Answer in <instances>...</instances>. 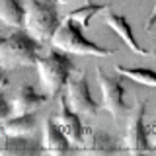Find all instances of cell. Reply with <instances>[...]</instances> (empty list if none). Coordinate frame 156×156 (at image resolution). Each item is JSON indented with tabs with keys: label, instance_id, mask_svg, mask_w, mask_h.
Segmentation results:
<instances>
[{
	"label": "cell",
	"instance_id": "6da1fadb",
	"mask_svg": "<svg viewBox=\"0 0 156 156\" xmlns=\"http://www.w3.org/2000/svg\"><path fill=\"white\" fill-rule=\"evenodd\" d=\"M41 45L26 27H20L12 31L10 35H4L0 41V62L2 68L6 70H14V68L22 66H31L37 65L39 51Z\"/></svg>",
	"mask_w": 156,
	"mask_h": 156
},
{
	"label": "cell",
	"instance_id": "7a4b0ae2",
	"mask_svg": "<svg viewBox=\"0 0 156 156\" xmlns=\"http://www.w3.org/2000/svg\"><path fill=\"white\" fill-rule=\"evenodd\" d=\"M51 45L55 49H61V51L68 53V55H82V57H109L115 55L117 49L115 47H101L98 43L90 41L84 35V27L78 26L74 20L66 18L62 20L61 27L57 29V33L51 39Z\"/></svg>",
	"mask_w": 156,
	"mask_h": 156
},
{
	"label": "cell",
	"instance_id": "3957f363",
	"mask_svg": "<svg viewBox=\"0 0 156 156\" xmlns=\"http://www.w3.org/2000/svg\"><path fill=\"white\" fill-rule=\"evenodd\" d=\"M76 70L72 58L68 57V53L61 51V49L53 47L47 55L37 58V72L39 80H41L43 92L51 98L58 96L62 92V88H66L68 78L72 76V72Z\"/></svg>",
	"mask_w": 156,
	"mask_h": 156
},
{
	"label": "cell",
	"instance_id": "277c9868",
	"mask_svg": "<svg viewBox=\"0 0 156 156\" xmlns=\"http://www.w3.org/2000/svg\"><path fill=\"white\" fill-rule=\"evenodd\" d=\"M62 20L55 0H26V27L39 43H51Z\"/></svg>",
	"mask_w": 156,
	"mask_h": 156
},
{
	"label": "cell",
	"instance_id": "5b68a950",
	"mask_svg": "<svg viewBox=\"0 0 156 156\" xmlns=\"http://www.w3.org/2000/svg\"><path fill=\"white\" fill-rule=\"evenodd\" d=\"M144 115H146V101H136L135 107L131 109L129 119H127V129L123 135V148L127 152H148L152 150L148 140V131H146L144 123Z\"/></svg>",
	"mask_w": 156,
	"mask_h": 156
},
{
	"label": "cell",
	"instance_id": "8992f818",
	"mask_svg": "<svg viewBox=\"0 0 156 156\" xmlns=\"http://www.w3.org/2000/svg\"><path fill=\"white\" fill-rule=\"evenodd\" d=\"M96 76L98 84L101 90V105L113 119H121L123 113L127 111L125 104V86H123V76H109L101 70L100 66H96Z\"/></svg>",
	"mask_w": 156,
	"mask_h": 156
},
{
	"label": "cell",
	"instance_id": "52a82bcc",
	"mask_svg": "<svg viewBox=\"0 0 156 156\" xmlns=\"http://www.w3.org/2000/svg\"><path fill=\"white\" fill-rule=\"evenodd\" d=\"M66 100L74 111L80 115H96L98 113V104L90 94V84L88 78L82 70H74L72 76L68 78L66 84Z\"/></svg>",
	"mask_w": 156,
	"mask_h": 156
},
{
	"label": "cell",
	"instance_id": "ba28073f",
	"mask_svg": "<svg viewBox=\"0 0 156 156\" xmlns=\"http://www.w3.org/2000/svg\"><path fill=\"white\" fill-rule=\"evenodd\" d=\"M104 20H105V26L121 39V43H123L129 51H133L135 55H143V57L152 55L148 49H144L139 41H136V37H135V33H133V27H131V22L123 16V14H117L111 8H107Z\"/></svg>",
	"mask_w": 156,
	"mask_h": 156
},
{
	"label": "cell",
	"instance_id": "9c48e42d",
	"mask_svg": "<svg viewBox=\"0 0 156 156\" xmlns=\"http://www.w3.org/2000/svg\"><path fill=\"white\" fill-rule=\"evenodd\" d=\"M55 121L58 123V127L65 131V135L70 139V143L76 144V146H80V143L84 140L86 125L82 123L80 113L70 107L66 96H61V98H58V113L55 117Z\"/></svg>",
	"mask_w": 156,
	"mask_h": 156
},
{
	"label": "cell",
	"instance_id": "30bf717a",
	"mask_svg": "<svg viewBox=\"0 0 156 156\" xmlns=\"http://www.w3.org/2000/svg\"><path fill=\"white\" fill-rule=\"evenodd\" d=\"M78 150H82V152H90V154H111V152H119L121 146H119V143H117L115 136L109 135L107 131L86 125L84 140L80 143Z\"/></svg>",
	"mask_w": 156,
	"mask_h": 156
},
{
	"label": "cell",
	"instance_id": "8fae6325",
	"mask_svg": "<svg viewBox=\"0 0 156 156\" xmlns=\"http://www.w3.org/2000/svg\"><path fill=\"white\" fill-rule=\"evenodd\" d=\"M10 100V109H12V115H22V113H31V111H37L45 101L49 100V96L43 92H39L33 88L31 84H22L16 90V94L12 98L8 96ZM10 115V117H12Z\"/></svg>",
	"mask_w": 156,
	"mask_h": 156
},
{
	"label": "cell",
	"instance_id": "7c38bea8",
	"mask_svg": "<svg viewBox=\"0 0 156 156\" xmlns=\"http://www.w3.org/2000/svg\"><path fill=\"white\" fill-rule=\"evenodd\" d=\"M41 152H45L43 143L33 139L31 135H22V136L2 135V146H0L2 156H31Z\"/></svg>",
	"mask_w": 156,
	"mask_h": 156
},
{
	"label": "cell",
	"instance_id": "4fadbf2b",
	"mask_svg": "<svg viewBox=\"0 0 156 156\" xmlns=\"http://www.w3.org/2000/svg\"><path fill=\"white\" fill-rule=\"evenodd\" d=\"M43 148L49 154H66L70 152V139L65 135V131L58 127L55 117H47L43 125Z\"/></svg>",
	"mask_w": 156,
	"mask_h": 156
},
{
	"label": "cell",
	"instance_id": "5bb4252c",
	"mask_svg": "<svg viewBox=\"0 0 156 156\" xmlns=\"http://www.w3.org/2000/svg\"><path fill=\"white\" fill-rule=\"evenodd\" d=\"M39 117L37 111L31 113H22V115H12L2 121V135L8 136H22V135H33L37 129Z\"/></svg>",
	"mask_w": 156,
	"mask_h": 156
},
{
	"label": "cell",
	"instance_id": "9a60e30c",
	"mask_svg": "<svg viewBox=\"0 0 156 156\" xmlns=\"http://www.w3.org/2000/svg\"><path fill=\"white\" fill-rule=\"evenodd\" d=\"M0 18L4 26L20 29L26 26V6L20 0H0Z\"/></svg>",
	"mask_w": 156,
	"mask_h": 156
},
{
	"label": "cell",
	"instance_id": "2e32d148",
	"mask_svg": "<svg viewBox=\"0 0 156 156\" xmlns=\"http://www.w3.org/2000/svg\"><path fill=\"white\" fill-rule=\"evenodd\" d=\"M107 8H111V4H100V2H94V0H86L82 6L70 10V12L66 14V18L74 20L78 26H82V27L86 29V27L92 23V20H94L98 14L105 12Z\"/></svg>",
	"mask_w": 156,
	"mask_h": 156
},
{
	"label": "cell",
	"instance_id": "e0dca14e",
	"mask_svg": "<svg viewBox=\"0 0 156 156\" xmlns=\"http://www.w3.org/2000/svg\"><path fill=\"white\" fill-rule=\"evenodd\" d=\"M117 74H121L123 78H129V80L136 82L140 86L146 88H156V70L148 66H123L117 65Z\"/></svg>",
	"mask_w": 156,
	"mask_h": 156
},
{
	"label": "cell",
	"instance_id": "ac0fdd59",
	"mask_svg": "<svg viewBox=\"0 0 156 156\" xmlns=\"http://www.w3.org/2000/svg\"><path fill=\"white\" fill-rule=\"evenodd\" d=\"M146 131H148V140H150V146H152V150H156V115H154V119L150 121L148 125H146Z\"/></svg>",
	"mask_w": 156,
	"mask_h": 156
},
{
	"label": "cell",
	"instance_id": "d6986e66",
	"mask_svg": "<svg viewBox=\"0 0 156 156\" xmlns=\"http://www.w3.org/2000/svg\"><path fill=\"white\" fill-rule=\"evenodd\" d=\"M152 27H156V2H154V8H152V12H150L148 20H146V26H144V29H146V31H150Z\"/></svg>",
	"mask_w": 156,
	"mask_h": 156
},
{
	"label": "cell",
	"instance_id": "ffe728a7",
	"mask_svg": "<svg viewBox=\"0 0 156 156\" xmlns=\"http://www.w3.org/2000/svg\"><path fill=\"white\" fill-rule=\"evenodd\" d=\"M55 2H58V4H65V2H68V0H55Z\"/></svg>",
	"mask_w": 156,
	"mask_h": 156
}]
</instances>
